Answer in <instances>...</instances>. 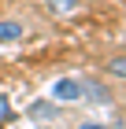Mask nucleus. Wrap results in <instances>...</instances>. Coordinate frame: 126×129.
I'll list each match as a JSON object with an SVG mask.
<instances>
[{
	"label": "nucleus",
	"instance_id": "1",
	"mask_svg": "<svg viewBox=\"0 0 126 129\" xmlns=\"http://www.w3.org/2000/svg\"><path fill=\"white\" fill-rule=\"evenodd\" d=\"M52 100H56V103H74V100H82V81L59 78L56 85H52Z\"/></svg>",
	"mask_w": 126,
	"mask_h": 129
},
{
	"label": "nucleus",
	"instance_id": "2",
	"mask_svg": "<svg viewBox=\"0 0 126 129\" xmlns=\"http://www.w3.org/2000/svg\"><path fill=\"white\" fill-rule=\"evenodd\" d=\"M22 33H26V26L15 19H4L0 22V44H15V41H22Z\"/></svg>",
	"mask_w": 126,
	"mask_h": 129
},
{
	"label": "nucleus",
	"instance_id": "3",
	"mask_svg": "<svg viewBox=\"0 0 126 129\" xmlns=\"http://www.w3.org/2000/svg\"><path fill=\"white\" fill-rule=\"evenodd\" d=\"M82 96H93V100H107V92L100 89V81H82Z\"/></svg>",
	"mask_w": 126,
	"mask_h": 129
},
{
	"label": "nucleus",
	"instance_id": "4",
	"mask_svg": "<svg viewBox=\"0 0 126 129\" xmlns=\"http://www.w3.org/2000/svg\"><path fill=\"white\" fill-rule=\"evenodd\" d=\"M107 74H115V78H126V55H115V59H107Z\"/></svg>",
	"mask_w": 126,
	"mask_h": 129
},
{
	"label": "nucleus",
	"instance_id": "5",
	"mask_svg": "<svg viewBox=\"0 0 126 129\" xmlns=\"http://www.w3.org/2000/svg\"><path fill=\"white\" fill-rule=\"evenodd\" d=\"M30 114H37V118H52V114H59V111L52 107V103H33V107H30Z\"/></svg>",
	"mask_w": 126,
	"mask_h": 129
},
{
	"label": "nucleus",
	"instance_id": "6",
	"mask_svg": "<svg viewBox=\"0 0 126 129\" xmlns=\"http://www.w3.org/2000/svg\"><path fill=\"white\" fill-rule=\"evenodd\" d=\"M78 129H107V125H100V122H82Z\"/></svg>",
	"mask_w": 126,
	"mask_h": 129
},
{
	"label": "nucleus",
	"instance_id": "7",
	"mask_svg": "<svg viewBox=\"0 0 126 129\" xmlns=\"http://www.w3.org/2000/svg\"><path fill=\"white\" fill-rule=\"evenodd\" d=\"M48 4H59V8H74L78 0H48Z\"/></svg>",
	"mask_w": 126,
	"mask_h": 129
},
{
	"label": "nucleus",
	"instance_id": "8",
	"mask_svg": "<svg viewBox=\"0 0 126 129\" xmlns=\"http://www.w3.org/2000/svg\"><path fill=\"white\" fill-rule=\"evenodd\" d=\"M115 129H126V118H119V122H115Z\"/></svg>",
	"mask_w": 126,
	"mask_h": 129
}]
</instances>
